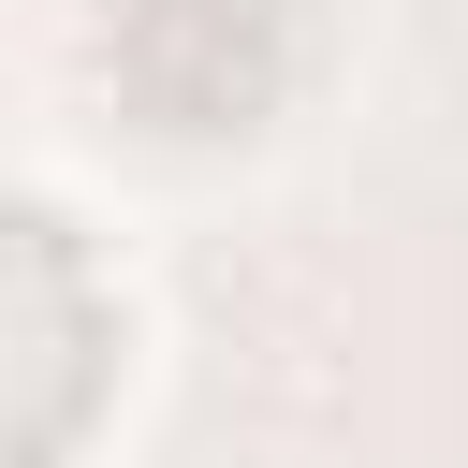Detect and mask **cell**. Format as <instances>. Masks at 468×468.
Segmentation results:
<instances>
[{
	"mask_svg": "<svg viewBox=\"0 0 468 468\" xmlns=\"http://www.w3.org/2000/svg\"><path fill=\"white\" fill-rule=\"evenodd\" d=\"M102 380H117V307H102L88 249L44 205L0 190V468L73 453L88 410H102Z\"/></svg>",
	"mask_w": 468,
	"mask_h": 468,
	"instance_id": "6da1fadb",
	"label": "cell"
},
{
	"mask_svg": "<svg viewBox=\"0 0 468 468\" xmlns=\"http://www.w3.org/2000/svg\"><path fill=\"white\" fill-rule=\"evenodd\" d=\"M102 58L132 73L161 132H234L278 88V0H117Z\"/></svg>",
	"mask_w": 468,
	"mask_h": 468,
	"instance_id": "7a4b0ae2",
	"label": "cell"
}]
</instances>
